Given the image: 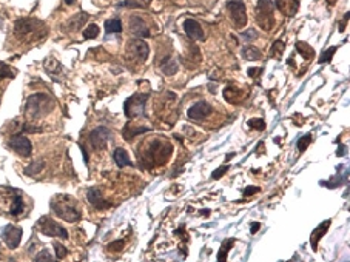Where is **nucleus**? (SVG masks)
<instances>
[{
  "label": "nucleus",
  "instance_id": "obj_1",
  "mask_svg": "<svg viewBox=\"0 0 350 262\" xmlns=\"http://www.w3.org/2000/svg\"><path fill=\"white\" fill-rule=\"evenodd\" d=\"M51 210L57 216L62 218L66 222H77L81 219V208L79 202H77L70 195H56L51 199Z\"/></svg>",
  "mask_w": 350,
  "mask_h": 262
},
{
  "label": "nucleus",
  "instance_id": "obj_20",
  "mask_svg": "<svg viewBox=\"0 0 350 262\" xmlns=\"http://www.w3.org/2000/svg\"><path fill=\"white\" fill-rule=\"evenodd\" d=\"M23 211H25V201L21 193L16 191V195L13 196V201H11V205H9V215L21 216Z\"/></svg>",
  "mask_w": 350,
  "mask_h": 262
},
{
  "label": "nucleus",
  "instance_id": "obj_13",
  "mask_svg": "<svg viewBox=\"0 0 350 262\" xmlns=\"http://www.w3.org/2000/svg\"><path fill=\"white\" fill-rule=\"evenodd\" d=\"M210 113H211V106H210V103H207L206 101H201V102H198V103H194L193 106H190L187 114H188V118H190L191 121H198V122H201V121L206 119Z\"/></svg>",
  "mask_w": 350,
  "mask_h": 262
},
{
  "label": "nucleus",
  "instance_id": "obj_34",
  "mask_svg": "<svg viewBox=\"0 0 350 262\" xmlns=\"http://www.w3.org/2000/svg\"><path fill=\"white\" fill-rule=\"evenodd\" d=\"M310 142H312V134L303 136V138L298 141V150H299V153H304V151L307 150V147L310 145Z\"/></svg>",
  "mask_w": 350,
  "mask_h": 262
},
{
  "label": "nucleus",
  "instance_id": "obj_36",
  "mask_svg": "<svg viewBox=\"0 0 350 262\" xmlns=\"http://www.w3.org/2000/svg\"><path fill=\"white\" fill-rule=\"evenodd\" d=\"M53 247H54V250H56V258H57V259H63V258L68 255V250H66L62 244H59V242H54Z\"/></svg>",
  "mask_w": 350,
  "mask_h": 262
},
{
  "label": "nucleus",
  "instance_id": "obj_33",
  "mask_svg": "<svg viewBox=\"0 0 350 262\" xmlns=\"http://www.w3.org/2000/svg\"><path fill=\"white\" fill-rule=\"evenodd\" d=\"M97 34H99V26L94 25V23L88 25V26L85 28V31H83V37L85 39H96Z\"/></svg>",
  "mask_w": 350,
  "mask_h": 262
},
{
  "label": "nucleus",
  "instance_id": "obj_31",
  "mask_svg": "<svg viewBox=\"0 0 350 262\" xmlns=\"http://www.w3.org/2000/svg\"><path fill=\"white\" fill-rule=\"evenodd\" d=\"M336 50H338V46H333V48H329V50H326L323 54H321V57H319V63H327V62H330L332 60V57H333V54L336 53Z\"/></svg>",
  "mask_w": 350,
  "mask_h": 262
},
{
  "label": "nucleus",
  "instance_id": "obj_29",
  "mask_svg": "<svg viewBox=\"0 0 350 262\" xmlns=\"http://www.w3.org/2000/svg\"><path fill=\"white\" fill-rule=\"evenodd\" d=\"M34 262H57V259L51 255L50 250H42L41 253H39L34 259Z\"/></svg>",
  "mask_w": 350,
  "mask_h": 262
},
{
  "label": "nucleus",
  "instance_id": "obj_25",
  "mask_svg": "<svg viewBox=\"0 0 350 262\" xmlns=\"http://www.w3.org/2000/svg\"><path fill=\"white\" fill-rule=\"evenodd\" d=\"M296 51L304 57L306 60H310L315 56V50L310 45L304 43V42H298L296 43Z\"/></svg>",
  "mask_w": 350,
  "mask_h": 262
},
{
  "label": "nucleus",
  "instance_id": "obj_27",
  "mask_svg": "<svg viewBox=\"0 0 350 262\" xmlns=\"http://www.w3.org/2000/svg\"><path fill=\"white\" fill-rule=\"evenodd\" d=\"M90 16L86 14V13H79L77 16H74L71 19V22H70V28L74 31V30H81V26L86 22V19H88Z\"/></svg>",
  "mask_w": 350,
  "mask_h": 262
},
{
  "label": "nucleus",
  "instance_id": "obj_35",
  "mask_svg": "<svg viewBox=\"0 0 350 262\" xmlns=\"http://www.w3.org/2000/svg\"><path fill=\"white\" fill-rule=\"evenodd\" d=\"M247 125L250 128H253V130H259V131H262L266 128V122L262 121V119H259V118H253V119H250L248 122H247Z\"/></svg>",
  "mask_w": 350,
  "mask_h": 262
},
{
  "label": "nucleus",
  "instance_id": "obj_9",
  "mask_svg": "<svg viewBox=\"0 0 350 262\" xmlns=\"http://www.w3.org/2000/svg\"><path fill=\"white\" fill-rule=\"evenodd\" d=\"M9 147H11L19 156H22V158H28V156H31V153H33V145L30 142V139L26 138V136L23 134H14L11 139H9Z\"/></svg>",
  "mask_w": 350,
  "mask_h": 262
},
{
  "label": "nucleus",
  "instance_id": "obj_11",
  "mask_svg": "<svg viewBox=\"0 0 350 262\" xmlns=\"http://www.w3.org/2000/svg\"><path fill=\"white\" fill-rule=\"evenodd\" d=\"M111 141V131L105 127H97L90 133V143L94 150H103Z\"/></svg>",
  "mask_w": 350,
  "mask_h": 262
},
{
  "label": "nucleus",
  "instance_id": "obj_43",
  "mask_svg": "<svg viewBox=\"0 0 350 262\" xmlns=\"http://www.w3.org/2000/svg\"><path fill=\"white\" fill-rule=\"evenodd\" d=\"M347 19H349V13H346V16H344V19H343L341 25H339V31H341V33H344V28H346V25H347Z\"/></svg>",
  "mask_w": 350,
  "mask_h": 262
},
{
  "label": "nucleus",
  "instance_id": "obj_39",
  "mask_svg": "<svg viewBox=\"0 0 350 262\" xmlns=\"http://www.w3.org/2000/svg\"><path fill=\"white\" fill-rule=\"evenodd\" d=\"M124 247H125V241L119 239V241H114V244H110V245H108V250H111V251H121Z\"/></svg>",
  "mask_w": 350,
  "mask_h": 262
},
{
  "label": "nucleus",
  "instance_id": "obj_22",
  "mask_svg": "<svg viewBox=\"0 0 350 262\" xmlns=\"http://www.w3.org/2000/svg\"><path fill=\"white\" fill-rule=\"evenodd\" d=\"M233 245H235V239H226L222 242L219 248V255H218V262H227V255L233 248Z\"/></svg>",
  "mask_w": 350,
  "mask_h": 262
},
{
  "label": "nucleus",
  "instance_id": "obj_15",
  "mask_svg": "<svg viewBox=\"0 0 350 262\" xmlns=\"http://www.w3.org/2000/svg\"><path fill=\"white\" fill-rule=\"evenodd\" d=\"M130 31H131V34L138 36V37H150V28H148L147 22L139 16H133L130 19Z\"/></svg>",
  "mask_w": 350,
  "mask_h": 262
},
{
  "label": "nucleus",
  "instance_id": "obj_14",
  "mask_svg": "<svg viewBox=\"0 0 350 262\" xmlns=\"http://www.w3.org/2000/svg\"><path fill=\"white\" fill-rule=\"evenodd\" d=\"M184 30H185V34L191 39V40L202 42L204 39H206L202 26L196 20H193V19H187V20L184 22Z\"/></svg>",
  "mask_w": 350,
  "mask_h": 262
},
{
  "label": "nucleus",
  "instance_id": "obj_38",
  "mask_svg": "<svg viewBox=\"0 0 350 262\" xmlns=\"http://www.w3.org/2000/svg\"><path fill=\"white\" fill-rule=\"evenodd\" d=\"M227 171H228V167H227V165H224V167H219L218 170H215V171L211 173V178H213V179H219V178H222Z\"/></svg>",
  "mask_w": 350,
  "mask_h": 262
},
{
  "label": "nucleus",
  "instance_id": "obj_6",
  "mask_svg": "<svg viewBox=\"0 0 350 262\" xmlns=\"http://www.w3.org/2000/svg\"><path fill=\"white\" fill-rule=\"evenodd\" d=\"M148 101V94H133L124 103V113L128 119L145 116V103Z\"/></svg>",
  "mask_w": 350,
  "mask_h": 262
},
{
  "label": "nucleus",
  "instance_id": "obj_37",
  "mask_svg": "<svg viewBox=\"0 0 350 262\" xmlns=\"http://www.w3.org/2000/svg\"><path fill=\"white\" fill-rule=\"evenodd\" d=\"M241 36H242V39H244V40L250 42V40H255V39L258 37V33H256L255 30H247V31H244V33H241Z\"/></svg>",
  "mask_w": 350,
  "mask_h": 262
},
{
  "label": "nucleus",
  "instance_id": "obj_17",
  "mask_svg": "<svg viewBox=\"0 0 350 262\" xmlns=\"http://www.w3.org/2000/svg\"><path fill=\"white\" fill-rule=\"evenodd\" d=\"M86 198L91 202V205L97 210H106L111 207V203L102 196V193L97 188H90L88 193H86Z\"/></svg>",
  "mask_w": 350,
  "mask_h": 262
},
{
  "label": "nucleus",
  "instance_id": "obj_24",
  "mask_svg": "<svg viewBox=\"0 0 350 262\" xmlns=\"http://www.w3.org/2000/svg\"><path fill=\"white\" fill-rule=\"evenodd\" d=\"M242 56H244V59H247V60H259V59H262V53L258 50V48L251 46V45L246 46L244 50H242Z\"/></svg>",
  "mask_w": 350,
  "mask_h": 262
},
{
  "label": "nucleus",
  "instance_id": "obj_40",
  "mask_svg": "<svg viewBox=\"0 0 350 262\" xmlns=\"http://www.w3.org/2000/svg\"><path fill=\"white\" fill-rule=\"evenodd\" d=\"M255 193H259L258 187H247V188H244V196H251V195H255Z\"/></svg>",
  "mask_w": 350,
  "mask_h": 262
},
{
  "label": "nucleus",
  "instance_id": "obj_16",
  "mask_svg": "<svg viewBox=\"0 0 350 262\" xmlns=\"http://www.w3.org/2000/svg\"><path fill=\"white\" fill-rule=\"evenodd\" d=\"M273 6L278 8L284 16L293 17L299 9V2L298 0H275Z\"/></svg>",
  "mask_w": 350,
  "mask_h": 262
},
{
  "label": "nucleus",
  "instance_id": "obj_5",
  "mask_svg": "<svg viewBox=\"0 0 350 262\" xmlns=\"http://www.w3.org/2000/svg\"><path fill=\"white\" fill-rule=\"evenodd\" d=\"M273 2L271 0H258L256 5V23L262 30L270 31L275 26V16H273Z\"/></svg>",
  "mask_w": 350,
  "mask_h": 262
},
{
  "label": "nucleus",
  "instance_id": "obj_10",
  "mask_svg": "<svg viewBox=\"0 0 350 262\" xmlns=\"http://www.w3.org/2000/svg\"><path fill=\"white\" fill-rule=\"evenodd\" d=\"M22 236H23V230L19 227H14V225H6L2 230V239L9 250H14L19 247V244H21V241H22Z\"/></svg>",
  "mask_w": 350,
  "mask_h": 262
},
{
  "label": "nucleus",
  "instance_id": "obj_32",
  "mask_svg": "<svg viewBox=\"0 0 350 262\" xmlns=\"http://www.w3.org/2000/svg\"><path fill=\"white\" fill-rule=\"evenodd\" d=\"M14 71L11 66H8L6 63L0 62V81L2 79H6V77H14Z\"/></svg>",
  "mask_w": 350,
  "mask_h": 262
},
{
  "label": "nucleus",
  "instance_id": "obj_21",
  "mask_svg": "<svg viewBox=\"0 0 350 262\" xmlns=\"http://www.w3.org/2000/svg\"><path fill=\"white\" fill-rule=\"evenodd\" d=\"M330 224H332V221L330 219H327V221H324L323 224H321L315 231H313V235H312V238H310V242H312V248L316 251L318 250V242H319V239L323 238L326 233H327V228L330 227Z\"/></svg>",
  "mask_w": 350,
  "mask_h": 262
},
{
  "label": "nucleus",
  "instance_id": "obj_42",
  "mask_svg": "<svg viewBox=\"0 0 350 262\" xmlns=\"http://www.w3.org/2000/svg\"><path fill=\"white\" fill-rule=\"evenodd\" d=\"M259 222H251V225H250V231H251V235H255V233H258V230H259Z\"/></svg>",
  "mask_w": 350,
  "mask_h": 262
},
{
  "label": "nucleus",
  "instance_id": "obj_28",
  "mask_svg": "<svg viewBox=\"0 0 350 262\" xmlns=\"http://www.w3.org/2000/svg\"><path fill=\"white\" fill-rule=\"evenodd\" d=\"M284 48H286V46H284V42H283V40H276L275 45L270 48V56L275 57V59H281Z\"/></svg>",
  "mask_w": 350,
  "mask_h": 262
},
{
  "label": "nucleus",
  "instance_id": "obj_18",
  "mask_svg": "<svg viewBox=\"0 0 350 262\" xmlns=\"http://www.w3.org/2000/svg\"><path fill=\"white\" fill-rule=\"evenodd\" d=\"M159 68H161V71L165 74V76H173V74H176L178 70H179V65L176 62V59L171 56H167V57H164V59L159 62Z\"/></svg>",
  "mask_w": 350,
  "mask_h": 262
},
{
  "label": "nucleus",
  "instance_id": "obj_7",
  "mask_svg": "<svg viewBox=\"0 0 350 262\" xmlns=\"http://www.w3.org/2000/svg\"><path fill=\"white\" fill-rule=\"evenodd\" d=\"M37 230L43 233V235L46 236H53V238H61V239H68V231L57 224L56 221H53L51 218H41L37 221V224H36Z\"/></svg>",
  "mask_w": 350,
  "mask_h": 262
},
{
  "label": "nucleus",
  "instance_id": "obj_26",
  "mask_svg": "<svg viewBox=\"0 0 350 262\" xmlns=\"http://www.w3.org/2000/svg\"><path fill=\"white\" fill-rule=\"evenodd\" d=\"M105 31L108 34H118L122 31V23L119 19H110L105 22Z\"/></svg>",
  "mask_w": 350,
  "mask_h": 262
},
{
  "label": "nucleus",
  "instance_id": "obj_8",
  "mask_svg": "<svg viewBox=\"0 0 350 262\" xmlns=\"http://www.w3.org/2000/svg\"><path fill=\"white\" fill-rule=\"evenodd\" d=\"M227 9L230 13L231 22L235 25V28L241 30L247 25V11H246V5L242 3V0H230L227 2Z\"/></svg>",
  "mask_w": 350,
  "mask_h": 262
},
{
  "label": "nucleus",
  "instance_id": "obj_23",
  "mask_svg": "<svg viewBox=\"0 0 350 262\" xmlns=\"http://www.w3.org/2000/svg\"><path fill=\"white\" fill-rule=\"evenodd\" d=\"M153 2V0H125V2H121L118 6L119 8H148L150 3Z\"/></svg>",
  "mask_w": 350,
  "mask_h": 262
},
{
  "label": "nucleus",
  "instance_id": "obj_12",
  "mask_svg": "<svg viewBox=\"0 0 350 262\" xmlns=\"http://www.w3.org/2000/svg\"><path fill=\"white\" fill-rule=\"evenodd\" d=\"M128 54L131 57H134L138 62H145L148 59V54H150V48L148 45L145 43L142 39H134L128 43Z\"/></svg>",
  "mask_w": 350,
  "mask_h": 262
},
{
  "label": "nucleus",
  "instance_id": "obj_41",
  "mask_svg": "<svg viewBox=\"0 0 350 262\" xmlns=\"http://www.w3.org/2000/svg\"><path fill=\"white\" fill-rule=\"evenodd\" d=\"M261 70H262V68H250V70H248V76H250V77H256V76L261 74Z\"/></svg>",
  "mask_w": 350,
  "mask_h": 262
},
{
  "label": "nucleus",
  "instance_id": "obj_45",
  "mask_svg": "<svg viewBox=\"0 0 350 262\" xmlns=\"http://www.w3.org/2000/svg\"><path fill=\"white\" fill-rule=\"evenodd\" d=\"M65 3H66V5H73L74 0H65Z\"/></svg>",
  "mask_w": 350,
  "mask_h": 262
},
{
  "label": "nucleus",
  "instance_id": "obj_44",
  "mask_svg": "<svg viewBox=\"0 0 350 262\" xmlns=\"http://www.w3.org/2000/svg\"><path fill=\"white\" fill-rule=\"evenodd\" d=\"M201 215H202V216H208V215H210V210H201Z\"/></svg>",
  "mask_w": 350,
  "mask_h": 262
},
{
  "label": "nucleus",
  "instance_id": "obj_2",
  "mask_svg": "<svg viewBox=\"0 0 350 262\" xmlns=\"http://www.w3.org/2000/svg\"><path fill=\"white\" fill-rule=\"evenodd\" d=\"M14 34L22 42L41 40L46 36V26L37 19H19L14 26Z\"/></svg>",
  "mask_w": 350,
  "mask_h": 262
},
{
  "label": "nucleus",
  "instance_id": "obj_3",
  "mask_svg": "<svg viewBox=\"0 0 350 262\" xmlns=\"http://www.w3.org/2000/svg\"><path fill=\"white\" fill-rule=\"evenodd\" d=\"M53 110V101L46 94H33L28 98L25 105V113L30 119L43 118Z\"/></svg>",
  "mask_w": 350,
  "mask_h": 262
},
{
  "label": "nucleus",
  "instance_id": "obj_30",
  "mask_svg": "<svg viewBox=\"0 0 350 262\" xmlns=\"http://www.w3.org/2000/svg\"><path fill=\"white\" fill-rule=\"evenodd\" d=\"M43 167H45V162H43V161H37V162L31 163L30 167L25 170V173L28 174V176H36L39 171L43 170Z\"/></svg>",
  "mask_w": 350,
  "mask_h": 262
},
{
  "label": "nucleus",
  "instance_id": "obj_19",
  "mask_svg": "<svg viewBox=\"0 0 350 262\" xmlns=\"http://www.w3.org/2000/svg\"><path fill=\"white\" fill-rule=\"evenodd\" d=\"M113 159H114L116 165H118L119 168L133 167V162H131V159L128 156L127 150H124V148H116L114 153H113Z\"/></svg>",
  "mask_w": 350,
  "mask_h": 262
},
{
  "label": "nucleus",
  "instance_id": "obj_4",
  "mask_svg": "<svg viewBox=\"0 0 350 262\" xmlns=\"http://www.w3.org/2000/svg\"><path fill=\"white\" fill-rule=\"evenodd\" d=\"M173 148L170 145L165 142V143H161L159 141H154L150 147H148V151L145 156H141V161H147L142 167H154V165H164L165 162L168 161L170 154H171Z\"/></svg>",
  "mask_w": 350,
  "mask_h": 262
}]
</instances>
